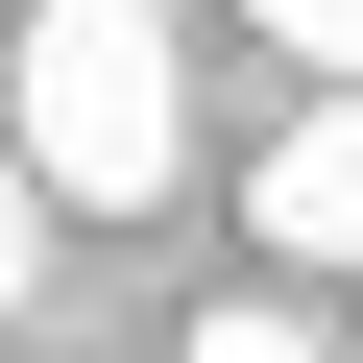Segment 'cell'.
Segmentation results:
<instances>
[{
  "label": "cell",
  "instance_id": "obj_1",
  "mask_svg": "<svg viewBox=\"0 0 363 363\" xmlns=\"http://www.w3.org/2000/svg\"><path fill=\"white\" fill-rule=\"evenodd\" d=\"M0 145H25L49 218H145L169 169H194V25H169V0H25Z\"/></svg>",
  "mask_w": 363,
  "mask_h": 363
},
{
  "label": "cell",
  "instance_id": "obj_2",
  "mask_svg": "<svg viewBox=\"0 0 363 363\" xmlns=\"http://www.w3.org/2000/svg\"><path fill=\"white\" fill-rule=\"evenodd\" d=\"M242 218H267L291 267H363V97H315V121L242 169Z\"/></svg>",
  "mask_w": 363,
  "mask_h": 363
},
{
  "label": "cell",
  "instance_id": "obj_3",
  "mask_svg": "<svg viewBox=\"0 0 363 363\" xmlns=\"http://www.w3.org/2000/svg\"><path fill=\"white\" fill-rule=\"evenodd\" d=\"M194 363H339V339H315L291 291H218V315H194Z\"/></svg>",
  "mask_w": 363,
  "mask_h": 363
},
{
  "label": "cell",
  "instance_id": "obj_4",
  "mask_svg": "<svg viewBox=\"0 0 363 363\" xmlns=\"http://www.w3.org/2000/svg\"><path fill=\"white\" fill-rule=\"evenodd\" d=\"M242 25H267L291 73H339V97H363V0H242Z\"/></svg>",
  "mask_w": 363,
  "mask_h": 363
},
{
  "label": "cell",
  "instance_id": "obj_5",
  "mask_svg": "<svg viewBox=\"0 0 363 363\" xmlns=\"http://www.w3.org/2000/svg\"><path fill=\"white\" fill-rule=\"evenodd\" d=\"M25 267H49V194H25V145H0V315H25Z\"/></svg>",
  "mask_w": 363,
  "mask_h": 363
}]
</instances>
